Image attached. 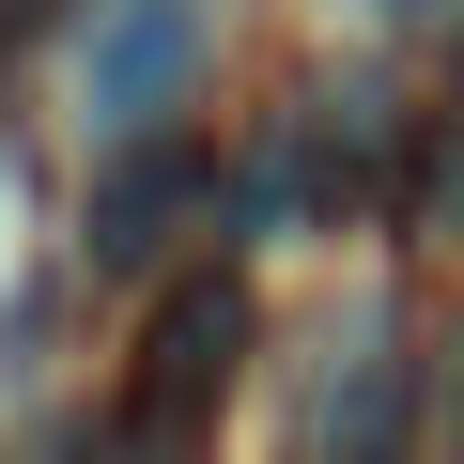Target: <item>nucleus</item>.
<instances>
[{
  "label": "nucleus",
  "mask_w": 464,
  "mask_h": 464,
  "mask_svg": "<svg viewBox=\"0 0 464 464\" xmlns=\"http://www.w3.org/2000/svg\"><path fill=\"white\" fill-rule=\"evenodd\" d=\"M341 201H387V93L372 78H310L295 124L232 170V217L248 248H295V232H341Z\"/></svg>",
  "instance_id": "1"
},
{
  "label": "nucleus",
  "mask_w": 464,
  "mask_h": 464,
  "mask_svg": "<svg viewBox=\"0 0 464 464\" xmlns=\"http://www.w3.org/2000/svg\"><path fill=\"white\" fill-rule=\"evenodd\" d=\"M232 372H248V279H170L155 295V325H140V372H124V433L140 449H186L201 464V433H217V402H232Z\"/></svg>",
  "instance_id": "2"
},
{
  "label": "nucleus",
  "mask_w": 464,
  "mask_h": 464,
  "mask_svg": "<svg viewBox=\"0 0 464 464\" xmlns=\"http://www.w3.org/2000/svg\"><path fill=\"white\" fill-rule=\"evenodd\" d=\"M201 47H217V0H93V32H78V124L109 155L170 140V109L201 93Z\"/></svg>",
  "instance_id": "3"
},
{
  "label": "nucleus",
  "mask_w": 464,
  "mask_h": 464,
  "mask_svg": "<svg viewBox=\"0 0 464 464\" xmlns=\"http://www.w3.org/2000/svg\"><path fill=\"white\" fill-rule=\"evenodd\" d=\"M201 201H217V155H201V140H124L109 186H93V232H78V248H93L109 279H140V264L170 248V217H201Z\"/></svg>",
  "instance_id": "4"
},
{
  "label": "nucleus",
  "mask_w": 464,
  "mask_h": 464,
  "mask_svg": "<svg viewBox=\"0 0 464 464\" xmlns=\"http://www.w3.org/2000/svg\"><path fill=\"white\" fill-rule=\"evenodd\" d=\"M32 16H47V0H0V47H32Z\"/></svg>",
  "instance_id": "5"
},
{
  "label": "nucleus",
  "mask_w": 464,
  "mask_h": 464,
  "mask_svg": "<svg viewBox=\"0 0 464 464\" xmlns=\"http://www.w3.org/2000/svg\"><path fill=\"white\" fill-rule=\"evenodd\" d=\"M449 464H464V402H449Z\"/></svg>",
  "instance_id": "6"
},
{
  "label": "nucleus",
  "mask_w": 464,
  "mask_h": 464,
  "mask_svg": "<svg viewBox=\"0 0 464 464\" xmlns=\"http://www.w3.org/2000/svg\"><path fill=\"white\" fill-rule=\"evenodd\" d=\"M387 16H433V0H387Z\"/></svg>",
  "instance_id": "7"
},
{
  "label": "nucleus",
  "mask_w": 464,
  "mask_h": 464,
  "mask_svg": "<svg viewBox=\"0 0 464 464\" xmlns=\"http://www.w3.org/2000/svg\"><path fill=\"white\" fill-rule=\"evenodd\" d=\"M0 201H16V170H0Z\"/></svg>",
  "instance_id": "8"
}]
</instances>
